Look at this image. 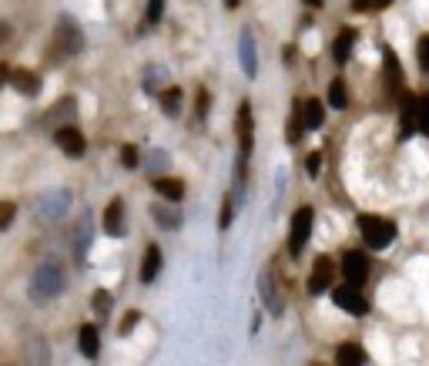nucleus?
Here are the masks:
<instances>
[{"instance_id": "obj_1", "label": "nucleus", "mask_w": 429, "mask_h": 366, "mask_svg": "<svg viewBox=\"0 0 429 366\" xmlns=\"http://www.w3.org/2000/svg\"><path fill=\"white\" fill-rule=\"evenodd\" d=\"M235 131H238V165H235V185L238 192H245V168L252 158V145H255V121H252V105L242 101L238 114H235Z\"/></svg>"}, {"instance_id": "obj_2", "label": "nucleus", "mask_w": 429, "mask_h": 366, "mask_svg": "<svg viewBox=\"0 0 429 366\" xmlns=\"http://www.w3.org/2000/svg\"><path fill=\"white\" fill-rule=\"evenodd\" d=\"M359 236L362 242L369 245V249H389L393 242H396V225L389 222V218H379V215H359Z\"/></svg>"}, {"instance_id": "obj_3", "label": "nucleus", "mask_w": 429, "mask_h": 366, "mask_svg": "<svg viewBox=\"0 0 429 366\" xmlns=\"http://www.w3.org/2000/svg\"><path fill=\"white\" fill-rule=\"evenodd\" d=\"M64 283H67L64 269L57 262H44V265H37V272L30 279V292H34V299H54V296H61Z\"/></svg>"}, {"instance_id": "obj_4", "label": "nucleus", "mask_w": 429, "mask_h": 366, "mask_svg": "<svg viewBox=\"0 0 429 366\" xmlns=\"http://www.w3.org/2000/svg\"><path fill=\"white\" fill-rule=\"evenodd\" d=\"M312 222H315L312 205L295 209V215H292V229H289V252H292V256H302L305 242H308V236H312Z\"/></svg>"}, {"instance_id": "obj_5", "label": "nucleus", "mask_w": 429, "mask_h": 366, "mask_svg": "<svg viewBox=\"0 0 429 366\" xmlns=\"http://www.w3.org/2000/svg\"><path fill=\"white\" fill-rule=\"evenodd\" d=\"M67 209H71V192H67V188H48V192L37 199V215L48 218V222L64 218Z\"/></svg>"}, {"instance_id": "obj_6", "label": "nucleus", "mask_w": 429, "mask_h": 366, "mask_svg": "<svg viewBox=\"0 0 429 366\" xmlns=\"http://www.w3.org/2000/svg\"><path fill=\"white\" fill-rule=\"evenodd\" d=\"M91 242H94V215H91V209H84L81 215H77L74 229H71V249H74L77 262H84L87 249H91Z\"/></svg>"}, {"instance_id": "obj_7", "label": "nucleus", "mask_w": 429, "mask_h": 366, "mask_svg": "<svg viewBox=\"0 0 429 366\" xmlns=\"http://www.w3.org/2000/svg\"><path fill=\"white\" fill-rule=\"evenodd\" d=\"M332 303H335L339 309L353 313V316H366V313H369V299L359 292V286H349V283L332 289Z\"/></svg>"}, {"instance_id": "obj_8", "label": "nucleus", "mask_w": 429, "mask_h": 366, "mask_svg": "<svg viewBox=\"0 0 429 366\" xmlns=\"http://www.w3.org/2000/svg\"><path fill=\"white\" fill-rule=\"evenodd\" d=\"M328 289H335V262L328 256H319L312 265V276H308V292L312 296H322Z\"/></svg>"}, {"instance_id": "obj_9", "label": "nucleus", "mask_w": 429, "mask_h": 366, "mask_svg": "<svg viewBox=\"0 0 429 366\" xmlns=\"http://www.w3.org/2000/svg\"><path fill=\"white\" fill-rule=\"evenodd\" d=\"M342 276H346L349 286H362V283L369 279V259H366L362 249H349V252L342 256Z\"/></svg>"}, {"instance_id": "obj_10", "label": "nucleus", "mask_w": 429, "mask_h": 366, "mask_svg": "<svg viewBox=\"0 0 429 366\" xmlns=\"http://www.w3.org/2000/svg\"><path fill=\"white\" fill-rule=\"evenodd\" d=\"M54 141H57V148H61L67 158H81L84 155V148H87L84 134H81L74 125H61V128L54 131Z\"/></svg>"}, {"instance_id": "obj_11", "label": "nucleus", "mask_w": 429, "mask_h": 366, "mask_svg": "<svg viewBox=\"0 0 429 366\" xmlns=\"http://www.w3.org/2000/svg\"><path fill=\"white\" fill-rule=\"evenodd\" d=\"M57 48L64 54H81L84 51V34L77 30V24L71 17H61V24H57Z\"/></svg>"}, {"instance_id": "obj_12", "label": "nucleus", "mask_w": 429, "mask_h": 366, "mask_svg": "<svg viewBox=\"0 0 429 366\" xmlns=\"http://www.w3.org/2000/svg\"><path fill=\"white\" fill-rule=\"evenodd\" d=\"M258 296H262V303H265V309H269V313L282 316V296H278V286H275L272 269H262V276H258Z\"/></svg>"}, {"instance_id": "obj_13", "label": "nucleus", "mask_w": 429, "mask_h": 366, "mask_svg": "<svg viewBox=\"0 0 429 366\" xmlns=\"http://www.w3.org/2000/svg\"><path fill=\"white\" fill-rule=\"evenodd\" d=\"M382 64H386V91L399 94V88H403V64H399V57H396V51L389 44L382 48Z\"/></svg>"}, {"instance_id": "obj_14", "label": "nucleus", "mask_w": 429, "mask_h": 366, "mask_svg": "<svg viewBox=\"0 0 429 366\" xmlns=\"http://www.w3.org/2000/svg\"><path fill=\"white\" fill-rule=\"evenodd\" d=\"M238 57H242V71L255 78L258 74V54H255V37L252 30H242V37H238Z\"/></svg>"}, {"instance_id": "obj_15", "label": "nucleus", "mask_w": 429, "mask_h": 366, "mask_svg": "<svg viewBox=\"0 0 429 366\" xmlns=\"http://www.w3.org/2000/svg\"><path fill=\"white\" fill-rule=\"evenodd\" d=\"M10 84H14V91H21L24 98H34V94L41 91V78H37L34 71H27V68H14V71H10Z\"/></svg>"}, {"instance_id": "obj_16", "label": "nucleus", "mask_w": 429, "mask_h": 366, "mask_svg": "<svg viewBox=\"0 0 429 366\" xmlns=\"http://www.w3.org/2000/svg\"><path fill=\"white\" fill-rule=\"evenodd\" d=\"M353 44H355V30H353V27L339 30V34H335V41H332V61H335V64H346V61H349V54H353Z\"/></svg>"}, {"instance_id": "obj_17", "label": "nucleus", "mask_w": 429, "mask_h": 366, "mask_svg": "<svg viewBox=\"0 0 429 366\" xmlns=\"http://www.w3.org/2000/svg\"><path fill=\"white\" fill-rule=\"evenodd\" d=\"M121 229H125V202L114 199V202L104 209V232H107V236H121Z\"/></svg>"}, {"instance_id": "obj_18", "label": "nucleus", "mask_w": 429, "mask_h": 366, "mask_svg": "<svg viewBox=\"0 0 429 366\" xmlns=\"http://www.w3.org/2000/svg\"><path fill=\"white\" fill-rule=\"evenodd\" d=\"M77 346H81V356H87V360H94L98 353H101V336H98V329L87 323V326H81V333H77Z\"/></svg>"}, {"instance_id": "obj_19", "label": "nucleus", "mask_w": 429, "mask_h": 366, "mask_svg": "<svg viewBox=\"0 0 429 366\" xmlns=\"http://www.w3.org/2000/svg\"><path fill=\"white\" fill-rule=\"evenodd\" d=\"M161 272V249L158 245H148L145 256H141V283H154Z\"/></svg>"}, {"instance_id": "obj_20", "label": "nucleus", "mask_w": 429, "mask_h": 366, "mask_svg": "<svg viewBox=\"0 0 429 366\" xmlns=\"http://www.w3.org/2000/svg\"><path fill=\"white\" fill-rule=\"evenodd\" d=\"M335 366H366V353L359 343H342L335 349Z\"/></svg>"}, {"instance_id": "obj_21", "label": "nucleus", "mask_w": 429, "mask_h": 366, "mask_svg": "<svg viewBox=\"0 0 429 366\" xmlns=\"http://www.w3.org/2000/svg\"><path fill=\"white\" fill-rule=\"evenodd\" d=\"M71 118H74V98H64V101H57V105H54L51 111L44 114V121H48V125H54V131L61 128V125H67Z\"/></svg>"}, {"instance_id": "obj_22", "label": "nucleus", "mask_w": 429, "mask_h": 366, "mask_svg": "<svg viewBox=\"0 0 429 366\" xmlns=\"http://www.w3.org/2000/svg\"><path fill=\"white\" fill-rule=\"evenodd\" d=\"M302 118H305V131L322 128V121H326V111H322V101H315V98H308V101H302Z\"/></svg>"}, {"instance_id": "obj_23", "label": "nucleus", "mask_w": 429, "mask_h": 366, "mask_svg": "<svg viewBox=\"0 0 429 366\" xmlns=\"http://www.w3.org/2000/svg\"><path fill=\"white\" fill-rule=\"evenodd\" d=\"M154 192H158L161 199H168V202H181V199H185V182H181V179H158V182H154Z\"/></svg>"}, {"instance_id": "obj_24", "label": "nucleus", "mask_w": 429, "mask_h": 366, "mask_svg": "<svg viewBox=\"0 0 429 366\" xmlns=\"http://www.w3.org/2000/svg\"><path fill=\"white\" fill-rule=\"evenodd\" d=\"M412 114H416V131H423L429 138V94L412 98Z\"/></svg>"}, {"instance_id": "obj_25", "label": "nucleus", "mask_w": 429, "mask_h": 366, "mask_svg": "<svg viewBox=\"0 0 429 366\" xmlns=\"http://www.w3.org/2000/svg\"><path fill=\"white\" fill-rule=\"evenodd\" d=\"M328 105L335 108V111H346L349 108V91H346V81L335 78L328 84Z\"/></svg>"}, {"instance_id": "obj_26", "label": "nucleus", "mask_w": 429, "mask_h": 366, "mask_svg": "<svg viewBox=\"0 0 429 366\" xmlns=\"http://www.w3.org/2000/svg\"><path fill=\"white\" fill-rule=\"evenodd\" d=\"M27 363L30 366H48L51 363V353H48V343L44 340H34L27 346Z\"/></svg>"}, {"instance_id": "obj_27", "label": "nucleus", "mask_w": 429, "mask_h": 366, "mask_svg": "<svg viewBox=\"0 0 429 366\" xmlns=\"http://www.w3.org/2000/svg\"><path fill=\"white\" fill-rule=\"evenodd\" d=\"M302 131H305L302 101H295V108H292V118H289V141H292V145H299V138H302Z\"/></svg>"}, {"instance_id": "obj_28", "label": "nucleus", "mask_w": 429, "mask_h": 366, "mask_svg": "<svg viewBox=\"0 0 429 366\" xmlns=\"http://www.w3.org/2000/svg\"><path fill=\"white\" fill-rule=\"evenodd\" d=\"M161 111H165L168 118H175L178 111H181V91H178V88H165V91H161Z\"/></svg>"}, {"instance_id": "obj_29", "label": "nucleus", "mask_w": 429, "mask_h": 366, "mask_svg": "<svg viewBox=\"0 0 429 366\" xmlns=\"http://www.w3.org/2000/svg\"><path fill=\"white\" fill-rule=\"evenodd\" d=\"M154 222L161 225V229H178L181 225V215H178L175 209H168V205H158V209H151Z\"/></svg>"}, {"instance_id": "obj_30", "label": "nucleus", "mask_w": 429, "mask_h": 366, "mask_svg": "<svg viewBox=\"0 0 429 366\" xmlns=\"http://www.w3.org/2000/svg\"><path fill=\"white\" fill-rule=\"evenodd\" d=\"M91 309L98 316H107L111 309V296H107V289H94V296H91Z\"/></svg>"}, {"instance_id": "obj_31", "label": "nucleus", "mask_w": 429, "mask_h": 366, "mask_svg": "<svg viewBox=\"0 0 429 366\" xmlns=\"http://www.w3.org/2000/svg\"><path fill=\"white\" fill-rule=\"evenodd\" d=\"M161 14H165V0H148V10H145V24L154 27L161 21Z\"/></svg>"}, {"instance_id": "obj_32", "label": "nucleus", "mask_w": 429, "mask_h": 366, "mask_svg": "<svg viewBox=\"0 0 429 366\" xmlns=\"http://www.w3.org/2000/svg\"><path fill=\"white\" fill-rule=\"evenodd\" d=\"M208 111H211V94H208L205 88H198V94H195V114H198V118H208Z\"/></svg>"}, {"instance_id": "obj_33", "label": "nucleus", "mask_w": 429, "mask_h": 366, "mask_svg": "<svg viewBox=\"0 0 429 366\" xmlns=\"http://www.w3.org/2000/svg\"><path fill=\"white\" fill-rule=\"evenodd\" d=\"M231 218H235V205H231V199L225 195V202H222V215H218V229H222V232L231 225Z\"/></svg>"}, {"instance_id": "obj_34", "label": "nucleus", "mask_w": 429, "mask_h": 366, "mask_svg": "<svg viewBox=\"0 0 429 366\" xmlns=\"http://www.w3.org/2000/svg\"><path fill=\"white\" fill-rule=\"evenodd\" d=\"M14 215H17V205H14V202H0V232L14 222Z\"/></svg>"}, {"instance_id": "obj_35", "label": "nucleus", "mask_w": 429, "mask_h": 366, "mask_svg": "<svg viewBox=\"0 0 429 366\" xmlns=\"http://www.w3.org/2000/svg\"><path fill=\"white\" fill-rule=\"evenodd\" d=\"M416 54H419V68L429 74V34L419 37V44H416Z\"/></svg>"}, {"instance_id": "obj_36", "label": "nucleus", "mask_w": 429, "mask_h": 366, "mask_svg": "<svg viewBox=\"0 0 429 366\" xmlns=\"http://www.w3.org/2000/svg\"><path fill=\"white\" fill-rule=\"evenodd\" d=\"M121 165L125 168H138V148L134 145H121Z\"/></svg>"}, {"instance_id": "obj_37", "label": "nucleus", "mask_w": 429, "mask_h": 366, "mask_svg": "<svg viewBox=\"0 0 429 366\" xmlns=\"http://www.w3.org/2000/svg\"><path fill=\"white\" fill-rule=\"evenodd\" d=\"M158 74H165V71H161V68H151V71H145V91H158V84H161V78H158Z\"/></svg>"}, {"instance_id": "obj_38", "label": "nucleus", "mask_w": 429, "mask_h": 366, "mask_svg": "<svg viewBox=\"0 0 429 366\" xmlns=\"http://www.w3.org/2000/svg\"><path fill=\"white\" fill-rule=\"evenodd\" d=\"M165 161H168V155H165L161 148H154L151 155H148V168H151V172H161V168H165Z\"/></svg>"}, {"instance_id": "obj_39", "label": "nucleus", "mask_w": 429, "mask_h": 366, "mask_svg": "<svg viewBox=\"0 0 429 366\" xmlns=\"http://www.w3.org/2000/svg\"><path fill=\"white\" fill-rule=\"evenodd\" d=\"M319 168H322V155H319V152H312V155L305 158V172L315 179V175H319Z\"/></svg>"}, {"instance_id": "obj_40", "label": "nucleus", "mask_w": 429, "mask_h": 366, "mask_svg": "<svg viewBox=\"0 0 429 366\" xmlns=\"http://www.w3.org/2000/svg\"><path fill=\"white\" fill-rule=\"evenodd\" d=\"M138 319H141V313H134V309H131V313L125 316V323L118 326V333H121V336H127V333H131V329L138 326Z\"/></svg>"}, {"instance_id": "obj_41", "label": "nucleus", "mask_w": 429, "mask_h": 366, "mask_svg": "<svg viewBox=\"0 0 429 366\" xmlns=\"http://www.w3.org/2000/svg\"><path fill=\"white\" fill-rule=\"evenodd\" d=\"M373 7H376V0H353L355 14H366V10H373Z\"/></svg>"}, {"instance_id": "obj_42", "label": "nucleus", "mask_w": 429, "mask_h": 366, "mask_svg": "<svg viewBox=\"0 0 429 366\" xmlns=\"http://www.w3.org/2000/svg\"><path fill=\"white\" fill-rule=\"evenodd\" d=\"M3 81H10V71H7V68L0 64V84H3Z\"/></svg>"}, {"instance_id": "obj_43", "label": "nucleus", "mask_w": 429, "mask_h": 366, "mask_svg": "<svg viewBox=\"0 0 429 366\" xmlns=\"http://www.w3.org/2000/svg\"><path fill=\"white\" fill-rule=\"evenodd\" d=\"M7 34H10V30H7V24L0 21V41H7Z\"/></svg>"}, {"instance_id": "obj_44", "label": "nucleus", "mask_w": 429, "mask_h": 366, "mask_svg": "<svg viewBox=\"0 0 429 366\" xmlns=\"http://www.w3.org/2000/svg\"><path fill=\"white\" fill-rule=\"evenodd\" d=\"M238 3H242V0H225V7H228V10H235Z\"/></svg>"}, {"instance_id": "obj_45", "label": "nucleus", "mask_w": 429, "mask_h": 366, "mask_svg": "<svg viewBox=\"0 0 429 366\" xmlns=\"http://www.w3.org/2000/svg\"><path fill=\"white\" fill-rule=\"evenodd\" d=\"M305 3H308V7H322V0H305Z\"/></svg>"}, {"instance_id": "obj_46", "label": "nucleus", "mask_w": 429, "mask_h": 366, "mask_svg": "<svg viewBox=\"0 0 429 366\" xmlns=\"http://www.w3.org/2000/svg\"><path fill=\"white\" fill-rule=\"evenodd\" d=\"M389 3H393V0H376V7H389Z\"/></svg>"}]
</instances>
